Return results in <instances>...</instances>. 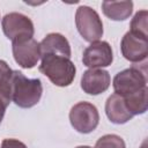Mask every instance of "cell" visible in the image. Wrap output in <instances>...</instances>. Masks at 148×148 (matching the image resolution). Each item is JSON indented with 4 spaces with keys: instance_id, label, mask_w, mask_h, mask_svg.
Returning <instances> with one entry per match:
<instances>
[{
    "instance_id": "obj_10",
    "label": "cell",
    "mask_w": 148,
    "mask_h": 148,
    "mask_svg": "<svg viewBox=\"0 0 148 148\" xmlns=\"http://www.w3.org/2000/svg\"><path fill=\"white\" fill-rule=\"evenodd\" d=\"M111 77L108 71L102 68H89L81 77V88L89 95H99L108 90Z\"/></svg>"
},
{
    "instance_id": "obj_11",
    "label": "cell",
    "mask_w": 148,
    "mask_h": 148,
    "mask_svg": "<svg viewBox=\"0 0 148 148\" xmlns=\"http://www.w3.org/2000/svg\"><path fill=\"white\" fill-rule=\"evenodd\" d=\"M105 113L109 120L117 125L125 124L133 118L126 108L124 97L117 94H112L108 97L105 102Z\"/></svg>"
},
{
    "instance_id": "obj_12",
    "label": "cell",
    "mask_w": 148,
    "mask_h": 148,
    "mask_svg": "<svg viewBox=\"0 0 148 148\" xmlns=\"http://www.w3.org/2000/svg\"><path fill=\"white\" fill-rule=\"evenodd\" d=\"M40 49V56L46 53H54L60 54L66 58H71L72 51L71 45L67 40V38L58 32H51L44 37V39L39 43Z\"/></svg>"
},
{
    "instance_id": "obj_17",
    "label": "cell",
    "mask_w": 148,
    "mask_h": 148,
    "mask_svg": "<svg viewBox=\"0 0 148 148\" xmlns=\"http://www.w3.org/2000/svg\"><path fill=\"white\" fill-rule=\"evenodd\" d=\"M10 101H12V98H10L9 83L8 84H5V86H0V124H1V121L3 119L6 109L9 105Z\"/></svg>"
},
{
    "instance_id": "obj_7",
    "label": "cell",
    "mask_w": 148,
    "mask_h": 148,
    "mask_svg": "<svg viewBox=\"0 0 148 148\" xmlns=\"http://www.w3.org/2000/svg\"><path fill=\"white\" fill-rule=\"evenodd\" d=\"M13 57L22 68H32L40 59L39 43L34 38H27L12 42Z\"/></svg>"
},
{
    "instance_id": "obj_18",
    "label": "cell",
    "mask_w": 148,
    "mask_h": 148,
    "mask_svg": "<svg viewBox=\"0 0 148 148\" xmlns=\"http://www.w3.org/2000/svg\"><path fill=\"white\" fill-rule=\"evenodd\" d=\"M13 71L8 66V64L5 60L0 59V86H5L9 83V80L12 77Z\"/></svg>"
},
{
    "instance_id": "obj_19",
    "label": "cell",
    "mask_w": 148,
    "mask_h": 148,
    "mask_svg": "<svg viewBox=\"0 0 148 148\" xmlns=\"http://www.w3.org/2000/svg\"><path fill=\"white\" fill-rule=\"evenodd\" d=\"M0 148H28V147L17 139H3Z\"/></svg>"
},
{
    "instance_id": "obj_13",
    "label": "cell",
    "mask_w": 148,
    "mask_h": 148,
    "mask_svg": "<svg viewBox=\"0 0 148 148\" xmlns=\"http://www.w3.org/2000/svg\"><path fill=\"white\" fill-rule=\"evenodd\" d=\"M102 10L106 17L112 21H125L133 12V2L126 1H103Z\"/></svg>"
},
{
    "instance_id": "obj_9",
    "label": "cell",
    "mask_w": 148,
    "mask_h": 148,
    "mask_svg": "<svg viewBox=\"0 0 148 148\" xmlns=\"http://www.w3.org/2000/svg\"><path fill=\"white\" fill-rule=\"evenodd\" d=\"M113 61L111 45L105 40H97L87 46L83 51L82 62L89 68L108 67Z\"/></svg>"
},
{
    "instance_id": "obj_20",
    "label": "cell",
    "mask_w": 148,
    "mask_h": 148,
    "mask_svg": "<svg viewBox=\"0 0 148 148\" xmlns=\"http://www.w3.org/2000/svg\"><path fill=\"white\" fill-rule=\"evenodd\" d=\"M75 148H91V147H89V146H77Z\"/></svg>"
},
{
    "instance_id": "obj_1",
    "label": "cell",
    "mask_w": 148,
    "mask_h": 148,
    "mask_svg": "<svg viewBox=\"0 0 148 148\" xmlns=\"http://www.w3.org/2000/svg\"><path fill=\"white\" fill-rule=\"evenodd\" d=\"M9 88L12 101L22 109L35 106L43 94L42 81L39 79H28L20 71H13Z\"/></svg>"
},
{
    "instance_id": "obj_5",
    "label": "cell",
    "mask_w": 148,
    "mask_h": 148,
    "mask_svg": "<svg viewBox=\"0 0 148 148\" xmlns=\"http://www.w3.org/2000/svg\"><path fill=\"white\" fill-rule=\"evenodd\" d=\"M112 86L114 89V94L120 96H127L146 88L147 77L145 72L135 66H132L117 73L113 77Z\"/></svg>"
},
{
    "instance_id": "obj_4",
    "label": "cell",
    "mask_w": 148,
    "mask_h": 148,
    "mask_svg": "<svg viewBox=\"0 0 148 148\" xmlns=\"http://www.w3.org/2000/svg\"><path fill=\"white\" fill-rule=\"evenodd\" d=\"M69 121L72 127L82 134H88L96 130L99 123L97 108L89 102H79L69 111Z\"/></svg>"
},
{
    "instance_id": "obj_8",
    "label": "cell",
    "mask_w": 148,
    "mask_h": 148,
    "mask_svg": "<svg viewBox=\"0 0 148 148\" xmlns=\"http://www.w3.org/2000/svg\"><path fill=\"white\" fill-rule=\"evenodd\" d=\"M121 54L131 62H141L148 56V37L127 31L120 42Z\"/></svg>"
},
{
    "instance_id": "obj_16",
    "label": "cell",
    "mask_w": 148,
    "mask_h": 148,
    "mask_svg": "<svg viewBox=\"0 0 148 148\" xmlns=\"http://www.w3.org/2000/svg\"><path fill=\"white\" fill-rule=\"evenodd\" d=\"M95 148H126V145L123 138L119 135L105 134L96 141Z\"/></svg>"
},
{
    "instance_id": "obj_14",
    "label": "cell",
    "mask_w": 148,
    "mask_h": 148,
    "mask_svg": "<svg viewBox=\"0 0 148 148\" xmlns=\"http://www.w3.org/2000/svg\"><path fill=\"white\" fill-rule=\"evenodd\" d=\"M148 89L147 87L127 96H123L125 99L126 108L128 112L134 117L138 114H143L148 109V101H147Z\"/></svg>"
},
{
    "instance_id": "obj_6",
    "label": "cell",
    "mask_w": 148,
    "mask_h": 148,
    "mask_svg": "<svg viewBox=\"0 0 148 148\" xmlns=\"http://www.w3.org/2000/svg\"><path fill=\"white\" fill-rule=\"evenodd\" d=\"M1 27L5 36L12 42L32 38L35 34L32 21L27 15L16 12L3 16L1 20Z\"/></svg>"
},
{
    "instance_id": "obj_15",
    "label": "cell",
    "mask_w": 148,
    "mask_h": 148,
    "mask_svg": "<svg viewBox=\"0 0 148 148\" xmlns=\"http://www.w3.org/2000/svg\"><path fill=\"white\" fill-rule=\"evenodd\" d=\"M147 18H148V12L147 10H139L138 13H135V15L133 16L132 21H131V29L130 31L136 34V35H141V36H146L148 37L147 34Z\"/></svg>"
},
{
    "instance_id": "obj_2",
    "label": "cell",
    "mask_w": 148,
    "mask_h": 148,
    "mask_svg": "<svg viewBox=\"0 0 148 148\" xmlns=\"http://www.w3.org/2000/svg\"><path fill=\"white\" fill-rule=\"evenodd\" d=\"M39 72L58 87H67L75 79L76 68L71 58L60 54L46 53L40 56Z\"/></svg>"
},
{
    "instance_id": "obj_3",
    "label": "cell",
    "mask_w": 148,
    "mask_h": 148,
    "mask_svg": "<svg viewBox=\"0 0 148 148\" xmlns=\"http://www.w3.org/2000/svg\"><path fill=\"white\" fill-rule=\"evenodd\" d=\"M75 25L82 38L89 43L103 36V23L98 13L89 6H80L75 13Z\"/></svg>"
}]
</instances>
